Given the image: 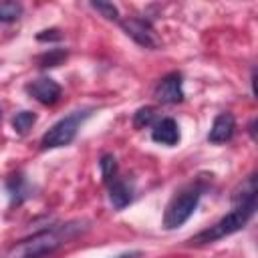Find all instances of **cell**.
I'll return each instance as SVG.
<instances>
[{"instance_id":"11","label":"cell","mask_w":258,"mask_h":258,"mask_svg":"<svg viewBox=\"0 0 258 258\" xmlns=\"http://www.w3.org/2000/svg\"><path fill=\"white\" fill-rule=\"evenodd\" d=\"M6 191L10 196V204L20 206L22 202H26L28 198H32V185L26 179V175L22 173H14L6 179Z\"/></svg>"},{"instance_id":"16","label":"cell","mask_w":258,"mask_h":258,"mask_svg":"<svg viewBox=\"0 0 258 258\" xmlns=\"http://www.w3.org/2000/svg\"><path fill=\"white\" fill-rule=\"evenodd\" d=\"M155 117H157V111L155 107H139L133 115V125L135 129H145L149 125H155Z\"/></svg>"},{"instance_id":"10","label":"cell","mask_w":258,"mask_h":258,"mask_svg":"<svg viewBox=\"0 0 258 258\" xmlns=\"http://www.w3.org/2000/svg\"><path fill=\"white\" fill-rule=\"evenodd\" d=\"M109 202L115 210H123L133 202V183L123 177H115L109 183Z\"/></svg>"},{"instance_id":"17","label":"cell","mask_w":258,"mask_h":258,"mask_svg":"<svg viewBox=\"0 0 258 258\" xmlns=\"http://www.w3.org/2000/svg\"><path fill=\"white\" fill-rule=\"evenodd\" d=\"M20 16H22V4L20 2H12V0L0 2V22H14Z\"/></svg>"},{"instance_id":"20","label":"cell","mask_w":258,"mask_h":258,"mask_svg":"<svg viewBox=\"0 0 258 258\" xmlns=\"http://www.w3.org/2000/svg\"><path fill=\"white\" fill-rule=\"evenodd\" d=\"M137 256H141V252H139V250H135V252H125V254L115 256V258H137Z\"/></svg>"},{"instance_id":"1","label":"cell","mask_w":258,"mask_h":258,"mask_svg":"<svg viewBox=\"0 0 258 258\" xmlns=\"http://www.w3.org/2000/svg\"><path fill=\"white\" fill-rule=\"evenodd\" d=\"M87 230H89L87 220H71L64 224H54L12 244L2 258H46L54 254L58 248L71 244Z\"/></svg>"},{"instance_id":"19","label":"cell","mask_w":258,"mask_h":258,"mask_svg":"<svg viewBox=\"0 0 258 258\" xmlns=\"http://www.w3.org/2000/svg\"><path fill=\"white\" fill-rule=\"evenodd\" d=\"M62 38V32L58 30V28H46V30H40L38 34H36V40L38 42H56V40H60Z\"/></svg>"},{"instance_id":"7","label":"cell","mask_w":258,"mask_h":258,"mask_svg":"<svg viewBox=\"0 0 258 258\" xmlns=\"http://www.w3.org/2000/svg\"><path fill=\"white\" fill-rule=\"evenodd\" d=\"M26 93L42 105H54V103H58V99L62 95V89L54 79L40 77V79L30 81L26 85Z\"/></svg>"},{"instance_id":"22","label":"cell","mask_w":258,"mask_h":258,"mask_svg":"<svg viewBox=\"0 0 258 258\" xmlns=\"http://www.w3.org/2000/svg\"><path fill=\"white\" fill-rule=\"evenodd\" d=\"M0 117H2V109H0Z\"/></svg>"},{"instance_id":"12","label":"cell","mask_w":258,"mask_h":258,"mask_svg":"<svg viewBox=\"0 0 258 258\" xmlns=\"http://www.w3.org/2000/svg\"><path fill=\"white\" fill-rule=\"evenodd\" d=\"M258 196V183H256V173L248 175L232 194V206H246V204H256Z\"/></svg>"},{"instance_id":"6","label":"cell","mask_w":258,"mask_h":258,"mask_svg":"<svg viewBox=\"0 0 258 258\" xmlns=\"http://www.w3.org/2000/svg\"><path fill=\"white\" fill-rule=\"evenodd\" d=\"M153 97L157 103L161 105H175V103H181L185 93H183V77L181 73L173 71V73H167L165 77H161L153 89Z\"/></svg>"},{"instance_id":"18","label":"cell","mask_w":258,"mask_h":258,"mask_svg":"<svg viewBox=\"0 0 258 258\" xmlns=\"http://www.w3.org/2000/svg\"><path fill=\"white\" fill-rule=\"evenodd\" d=\"M91 8L97 10L103 18H107V20H117V22H119V10H117V6H115L113 2H91Z\"/></svg>"},{"instance_id":"3","label":"cell","mask_w":258,"mask_h":258,"mask_svg":"<svg viewBox=\"0 0 258 258\" xmlns=\"http://www.w3.org/2000/svg\"><path fill=\"white\" fill-rule=\"evenodd\" d=\"M204 189H206V185L202 181H191V183H185L183 187H179V191H175V196L165 206L163 228L165 230H175V228L183 226L191 218V214L196 212Z\"/></svg>"},{"instance_id":"13","label":"cell","mask_w":258,"mask_h":258,"mask_svg":"<svg viewBox=\"0 0 258 258\" xmlns=\"http://www.w3.org/2000/svg\"><path fill=\"white\" fill-rule=\"evenodd\" d=\"M67 56H69V50H64V48H50V50H46V52L36 56V64L40 69H54V67L62 64L67 60Z\"/></svg>"},{"instance_id":"14","label":"cell","mask_w":258,"mask_h":258,"mask_svg":"<svg viewBox=\"0 0 258 258\" xmlns=\"http://www.w3.org/2000/svg\"><path fill=\"white\" fill-rule=\"evenodd\" d=\"M34 123H36V113H32V111H18L12 117V129L18 135H26Z\"/></svg>"},{"instance_id":"21","label":"cell","mask_w":258,"mask_h":258,"mask_svg":"<svg viewBox=\"0 0 258 258\" xmlns=\"http://www.w3.org/2000/svg\"><path fill=\"white\" fill-rule=\"evenodd\" d=\"M254 127H256V119H252V121H250V125H248V131H250L252 139H256V129H254Z\"/></svg>"},{"instance_id":"8","label":"cell","mask_w":258,"mask_h":258,"mask_svg":"<svg viewBox=\"0 0 258 258\" xmlns=\"http://www.w3.org/2000/svg\"><path fill=\"white\" fill-rule=\"evenodd\" d=\"M234 131H236V117H234L232 113H228V111H226V113H220V115L214 119L212 127H210L208 141H210V143H216V145L226 143V141L232 139Z\"/></svg>"},{"instance_id":"2","label":"cell","mask_w":258,"mask_h":258,"mask_svg":"<svg viewBox=\"0 0 258 258\" xmlns=\"http://www.w3.org/2000/svg\"><path fill=\"white\" fill-rule=\"evenodd\" d=\"M256 212V204H246V206H236L232 212H228L224 218H220L216 224H212L210 228L198 232L196 236H191L185 246H206V244H212L216 240H222L238 230H242L250 218L254 216Z\"/></svg>"},{"instance_id":"5","label":"cell","mask_w":258,"mask_h":258,"mask_svg":"<svg viewBox=\"0 0 258 258\" xmlns=\"http://www.w3.org/2000/svg\"><path fill=\"white\" fill-rule=\"evenodd\" d=\"M119 26L123 28V32L135 40L139 46L149 48V50H157L161 46V40L155 32V28L151 26L149 20L145 18H137V16H127V18H119Z\"/></svg>"},{"instance_id":"15","label":"cell","mask_w":258,"mask_h":258,"mask_svg":"<svg viewBox=\"0 0 258 258\" xmlns=\"http://www.w3.org/2000/svg\"><path fill=\"white\" fill-rule=\"evenodd\" d=\"M99 169H101L103 181L109 185V183L117 177V159H115V155H113V153L101 155V159H99Z\"/></svg>"},{"instance_id":"9","label":"cell","mask_w":258,"mask_h":258,"mask_svg":"<svg viewBox=\"0 0 258 258\" xmlns=\"http://www.w3.org/2000/svg\"><path fill=\"white\" fill-rule=\"evenodd\" d=\"M151 139L159 145H175L179 141V127L175 123V119L171 117H163L159 119L155 125H153V131H151Z\"/></svg>"},{"instance_id":"4","label":"cell","mask_w":258,"mask_h":258,"mask_svg":"<svg viewBox=\"0 0 258 258\" xmlns=\"http://www.w3.org/2000/svg\"><path fill=\"white\" fill-rule=\"evenodd\" d=\"M93 113V109H79L73 111L71 115L58 119L40 139V149H56V147H64L69 143L75 141L81 125L85 123V119H89Z\"/></svg>"}]
</instances>
